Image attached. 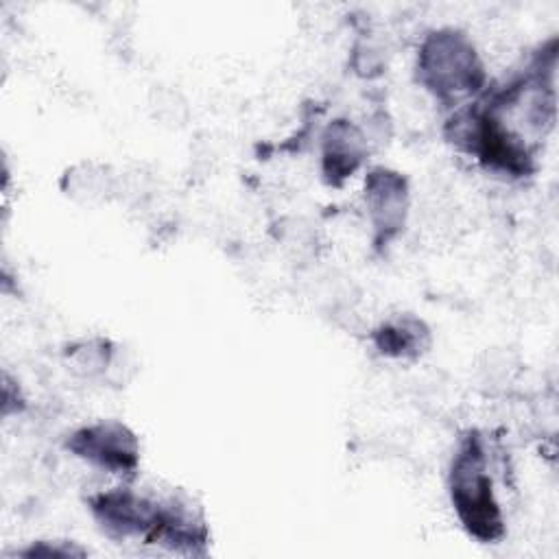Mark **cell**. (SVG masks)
I'll return each instance as SVG.
<instances>
[{
  "label": "cell",
  "instance_id": "cell-7",
  "mask_svg": "<svg viewBox=\"0 0 559 559\" xmlns=\"http://www.w3.org/2000/svg\"><path fill=\"white\" fill-rule=\"evenodd\" d=\"M373 343L382 356L417 358L430 345V330L421 319L411 314H400L384 321L373 332Z\"/></svg>",
  "mask_w": 559,
  "mask_h": 559
},
{
  "label": "cell",
  "instance_id": "cell-2",
  "mask_svg": "<svg viewBox=\"0 0 559 559\" xmlns=\"http://www.w3.org/2000/svg\"><path fill=\"white\" fill-rule=\"evenodd\" d=\"M419 83L443 103H461L485 85V66L472 39L454 28L432 31L417 55Z\"/></svg>",
  "mask_w": 559,
  "mask_h": 559
},
{
  "label": "cell",
  "instance_id": "cell-3",
  "mask_svg": "<svg viewBox=\"0 0 559 559\" xmlns=\"http://www.w3.org/2000/svg\"><path fill=\"white\" fill-rule=\"evenodd\" d=\"M68 450L81 461L111 472L133 474L140 463V443L129 426L116 419H103L74 430Z\"/></svg>",
  "mask_w": 559,
  "mask_h": 559
},
{
  "label": "cell",
  "instance_id": "cell-5",
  "mask_svg": "<svg viewBox=\"0 0 559 559\" xmlns=\"http://www.w3.org/2000/svg\"><path fill=\"white\" fill-rule=\"evenodd\" d=\"M365 205L378 245L391 242L406 225L408 181L391 168H373L365 179Z\"/></svg>",
  "mask_w": 559,
  "mask_h": 559
},
{
  "label": "cell",
  "instance_id": "cell-1",
  "mask_svg": "<svg viewBox=\"0 0 559 559\" xmlns=\"http://www.w3.org/2000/svg\"><path fill=\"white\" fill-rule=\"evenodd\" d=\"M448 489L461 526L474 539L491 544L504 535L502 509L487 472L483 441L476 435H469L454 454Z\"/></svg>",
  "mask_w": 559,
  "mask_h": 559
},
{
  "label": "cell",
  "instance_id": "cell-4",
  "mask_svg": "<svg viewBox=\"0 0 559 559\" xmlns=\"http://www.w3.org/2000/svg\"><path fill=\"white\" fill-rule=\"evenodd\" d=\"M162 504L164 502L151 500L127 487L100 491L90 500L94 520L103 533L114 539H148L162 515Z\"/></svg>",
  "mask_w": 559,
  "mask_h": 559
},
{
  "label": "cell",
  "instance_id": "cell-8",
  "mask_svg": "<svg viewBox=\"0 0 559 559\" xmlns=\"http://www.w3.org/2000/svg\"><path fill=\"white\" fill-rule=\"evenodd\" d=\"M22 555H28V557H39V555H46V557H72V555H85V550L72 546L70 542H55L52 546L48 542H37L31 548L22 550Z\"/></svg>",
  "mask_w": 559,
  "mask_h": 559
},
{
  "label": "cell",
  "instance_id": "cell-6",
  "mask_svg": "<svg viewBox=\"0 0 559 559\" xmlns=\"http://www.w3.org/2000/svg\"><path fill=\"white\" fill-rule=\"evenodd\" d=\"M367 151V138L352 120H332L321 135V170L325 181L341 186L362 166Z\"/></svg>",
  "mask_w": 559,
  "mask_h": 559
}]
</instances>
